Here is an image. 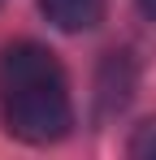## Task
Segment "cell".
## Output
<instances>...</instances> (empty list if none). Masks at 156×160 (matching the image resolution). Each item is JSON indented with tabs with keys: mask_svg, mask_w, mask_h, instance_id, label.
<instances>
[{
	"mask_svg": "<svg viewBox=\"0 0 156 160\" xmlns=\"http://www.w3.org/2000/svg\"><path fill=\"white\" fill-rule=\"evenodd\" d=\"M0 126L26 147L61 143L74 130V100L65 65L35 39L0 48Z\"/></svg>",
	"mask_w": 156,
	"mask_h": 160,
	"instance_id": "1",
	"label": "cell"
},
{
	"mask_svg": "<svg viewBox=\"0 0 156 160\" xmlns=\"http://www.w3.org/2000/svg\"><path fill=\"white\" fill-rule=\"evenodd\" d=\"M134 87H139V61L130 48H113L104 52L100 69H96V121H113L122 117L134 100Z\"/></svg>",
	"mask_w": 156,
	"mask_h": 160,
	"instance_id": "2",
	"label": "cell"
},
{
	"mask_svg": "<svg viewBox=\"0 0 156 160\" xmlns=\"http://www.w3.org/2000/svg\"><path fill=\"white\" fill-rule=\"evenodd\" d=\"M104 4H108V0H39V13H44L56 30L82 35V30H96L104 22Z\"/></svg>",
	"mask_w": 156,
	"mask_h": 160,
	"instance_id": "3",
	"label": "cell"
},
{
	"mask_svg": "<svg viewBox=\"0 0 156 160\" xmlns=\"http://www.w3.org/2000/svg\"><path fill=\"white\" fill-rule=\"evenodd\" d=\"M126 156H134V160H156V117L139 121V126L130 130V138H126Z\"/></svg>",
	"mask_w": 156,
	"mask_h": 160,
	"instance_id": "4",
	"label": "cell"
},
{
	"mask_svg": "<svg viewBox=\"0 0 156 160\" xmlns=\"http://www.w3.org/2000/svg\"><path fill=\"white\" fill-rule=\"evenodd\" d=\"M134 4H139V13H143L148 22H156V0H134Z\"/></svg>",
	"mask_w": 156,
	"mask_h": 160,
	"instance_id": "5",
	"label": "cell"
}]
</instances>
